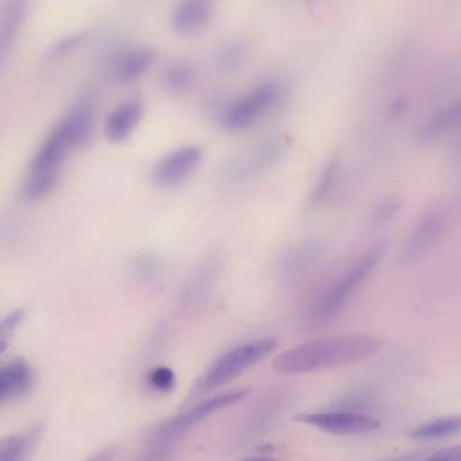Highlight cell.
Returning a JSON list of instances; mask_svg holds the SVG:
<instances>
[{
    "label": "cell",
    "instance_id": "cell-1",
    "mask_svg": "<svg viewBox=\"0 0 461 461\" xmlns=\"http://www.w3.org/2000/svg\"><path fill=\"white\" fill-rule=\"evenodd\" d=\"M94 122L91 103H78L46 135L24 173L22 194L27 200L43 199L54 191L70 154L91 138Z\"/></svg>",
    "mask_w": 461,
    "mask_h": 461
},
{
    "label": "cell",
    "instance_id": "cell-2",
    "mask_svg": "<svg viewBox=\"0 0 461 461\" xmlns=\"http://www.w3.org/2000/svg\"><path fill=\"white\" fill-rule=\"evenodd\" d=\"M383 348V340L371 333H344L306 341L287 349L273 360L281 375H303L344 367L370 359Z\"/></svg>",
    "mask_w": 461,
    "mask_h": 461
},
{
    "label": "cell",
    "instance_id": "cell-3",
    "mask_svg": "<svg viewBox=\"0 0 461 461\" xmlns=\"http://www.w3.org/2000/svg\"><path fill=\"white\" fill-rule=\"evenodd\" d=\"M386 254L383 246H375L359 258L343 276L321 293L309 306L305 322L310 328L330 324L355 297L360 287L370 279Z\"/></svg>",
    "mask_w": 461,
    "mask_h": 461
},
{
    "label": "cell",
    "instance_id": "cell-4",
    "mask_svg": "<svg viewBox=\"0 0 461 461\" xmlns=\"http://www.w3.org/2000/svg\"><path fill=\"white\" fill-rule=\"evenodd\" d=\"M278 339L272 336L244 341L219 355L198 379L197 389L200 393L211 392L217 387L229 384L233 379L254 367L257 363L272 354L278 348Z\"/></svg>",
    "mask_w": 461,
    "mask_h": 461
},
{
    "label": "cell",
    "instance_id": "cell-5",
    "mask_svg": "<svg viewBox=\"0 0 461 461\" xmlns=\"http://www.w3.org/2000/svg\"><path fill=\"white\" fill-rule=\"evenodd\" d=\"M279 99L281 88L275 83L259 84L222 108L219 124L226 131H245L268 115L276 107Z\"/></svg>",
    "mask_w": 461,
    "mask_h": 461
},
{
    "label": "cell",
    "instance_id": "cell-6",
    "mask_svg": "<svg viewBox=\"0 0 461 461\" xmlns=\"http://www.w3.org/2000/svg\"><path fill=\"white\" fill-rule=\"evenodd\" d=\"M448 215L441 207L429 208L414 224L400 252V262L411 266L424 259L446 235Z\"/></svg>",
    "mask_w": 461,
    "mask_h": 461
},
{
    "label": "cell",
    "instance_id": "cell-7",
    "mask_svg": "<svg viewBox=\"0 0 461 461\" xmlns=\"http://www.w3.org/2000/svg\"><path fill=\"white\" fill-rule=\"evenodd\" d=\"M222 262L219 255L205 258L189 276L181 289L179 303L184 313L194 314L205 309L213 300L214 293L221 281Z\"/></svg>",
    "mask_w": 461,
    "mask_h": 461
},
{
    "label": "cell",
    "instance_id": "cell-8",
    "mask_svg": "<svg viewBox=\"0 0 461 461\" xmlns=\"http://www.w3.org/2000/svg\"><path fill=\"white\" fill-rule=\"evenodd\" d=\"M284 140L281 138L264 140L256 148L233 159L225 169L222 180L226 188H238L248 184L254 176L278 161L283 154Z\"/></svg>",
    "mask_w": 461,
    "mask_h": 461
},
{
    "label": "cell",
    "instance_id": "cell-9",
    "mask_svg": "<svg viewBox=\"0 0 461 461\" xmlns=\"http://www.w3.org/2000/svg\"><path fill=\"white\" fill-rule=\"evenodd\" d=\"M203 161V149L198 145H184L170 151L152 167L151 178L154 185L172 189L183 185L199 169Z\"/></svg>",
    "mask_w": 461,
    "mask_h": 461
},
{
    "label": "cell",
    "instance_id": "cell-10",
    "mask_svg": "<svg viewBox=\"0 0 461 461\" xmlns=\"http://www.w3.org/2000/svg\"><path fill=\"white\" fill-rule=\"evenodd\" d=\"M248 390H232V392L221 393L216 397L208 398L203 401L199 405L183 411L179 416L168 420L164 424L160 425L154 429L153 438L157 440H167V438H175L180 433L186 432L189 428L197 425L198 422L203 421L206 417L222 411V409L229 408L235 403L240 402L241 400L248 395Z\"/></svg>",
    "mask_w": 461,
    "mask_h": 461
},
{
    "label": "cell",
    "instance_id": "cell-11",
    "mask_svg": "<svg viewBox=\"0 0 461 461\" xmlns=\"http://www.w3.org/2000/svg\"><path fill=\"white\" fill-rule=\"evenodd\" d=\"M297 421L338 436L365 435L381 428L378 420L348 411L300 414L297 416Z\"/></svg>",
    "mask_w": 461,
    "mask_h": 461
},
{
    "label": "cell",
    "instance_id": "cell-12",
    "mask_svg": "<svg viewBox=\"0 0 461 461\" xmlns=\"http://www.w3.org/2000/svg\"><path fill=\"white\" fill-rule=\"evenodd\" d=\"M211 16L210 0H180L171 14V26L176 34L192 37L207 26Z\"/></svg>",
    "mask_w": 461,
    "mask_h": 461
},
{
    "label": "cell",
    "instance_id": "cell-13",
    "mask_svg": "<svg viewBox=\"0 0 461 461\" xmlns=\"http://www.w3.org/2000/svg\"><path fill=\"white\" fill-rule=\"evenodd\" d=\"M143 103L138 97L126 100L111 111L106 119L105 134L110 142L121 143L129 140L143 121Z\"/></svg>",
    "mask_w": 461,
    "mask_h": 461
},
{
    "label": "cell",
    "instance_id": "cell-14",
    "mask_svg": "<svg viewBox=\"0 0 461 461\" xmlns=\"http://www.w3.org/2000/svg\"><path fill=\"white\" fill-rule=\"evenodd\" d=\"M324 252L318 240H306L287 249L279 262V276L281 278H295L310 270Z\"/></svg>",
    "mask_w": 461,
    "mask_h": 461
},
{
    "label": "cell",
    "instance_id": "cell-15",
    "mask_svg": "<svg viewBox=\"0 0 461 461\" xmlns=\"http://www.w3.org/2000/svg\"><path fill=\"white\" fill-rule=\"evenodd\" d=\"M32 367L24 360H11L0 371V401L8 402L23 397L32 389Z\"/></svg>",
    "mask_w": 461,
    "mask_h": 461
},
{
    "label": "cell",
    "instance_id": "cell-16",
    "mask_svg": "<svg viewBox=\"0 0 461 461\" xmlns=\"http://www.w3.org/2000/svg\"><path fill=\"white\" fill-rule=\"evenodd\" d=\"M461 127V99L430 116L420 130L422 142H435Z\"/></svg>",
    "mask_w": 461,
    "mask_h": 461
},
{
    "label": "cell",
    "instance_id": "cell-17",
    "mask_svg": "<svg viewBox=\"0 0 461 461\" xmlns=\"http://www.w3.org/2000/svg\"><path fill=\"white\" fill-rule=\"evenodd\" d=\"M27 0H5L3 5L2 26H0V51L2 59L13 48L19 35L22 23L26 18Z\"/></svg>",
    "mask_w": 461,
    "mask_h": 461
},
{
    "label": "cell",
    "instance_id": "cell-18",
    "mask_svg": "<svg viewBox=\"0 0 461 461\" xmlns=\"http://www.w3.org/2000/svg\"><path fill=\"white\" fill-rule=\"evenodd\" d=\"M154 61V51L148 48L133 49L127 51L115 65V78L118 83L129 84L138 80Z\"/></svg>",
    "mask_w": 461,
    "mask_h": 461
},
{
    "label": "cell",
    "instance_id": "cell-19",
    "mask_svg": "<svg viewBox=\"0 0 461 461\" xmlns=\"http://www.w3.org/2000/svg\"><path fill=\"white\" fill-rule=\"evenodd\" d=\"M41 428L34 427L2 441L0 461H26L40 438Z\"/></svg>",
    "mask_w": 461,
    "mask_h": 461
},
{
    "label": "cell",
    "instance_id": "cell-20",
    "mask_svg": "<svg viewBox=\"0 0 461 461\" xmlns=\"http://www.w3.org/2000/svg\"><path fill=\"white\" fill-rule=\"evenodd\" d=\"M164 270V260L156 252H140L130 263V274L140 284H151L156 281L162 276Z\"/></svg>",
    "mask_w": 461,
    "mask_h": 461
},
{
    "label": "cell",
    "instance_id": "cell-21",
    "mask_svg": "<svg viewBox=\"0 0 461 461\" xmlns=\"http://www.w3.org/2000/svg\"><path fill=\"white\" fill-rule=\"evenodd\" d=\"M338 176H340V162L333 158L325 165L311 192L310 203L311 208L322 207L325 203L329 202L337 185Z\"/></svg>",
    "mask_w": 461,
    "mask_h": 461
},
{
    "label": "cell",
    "instance_id": "cell-22",
    "mask_svg": "<svg viewBox=\"0 0 461 461\" xmlns=\"http://www.w3.org/2000/svg\"><path fill=\"white\" fill-rule=\"evenodd\" d=\"M461 433V416L444 417L414 428L410 436L417 440H433Z\"/></svg>",
    "mask_w": 461,
    "mask_h": 461
},
{
    "label": "cell",
    "instance_id": "cell-23",
    "mask_svg": "<svg viewBox=\"0 0 461 461\" xmlns=\"http://www.w3.org/2000/svg\"><path fill=\"white\" fill-rule=\"evenodd\" d=\"M194 68L189 64H186V62L172 65V67L165 72L164 76L165 86H167L171 92H175V94H183V92L189 91L192 84H194Z\"/></svg>",
    "mask_w": 461,
    "mask_h": 461
},
{
    "label": "cell",
    "instance_id": "cell-24",
    "mask_svg": "<svg viewBox=\"0 0 461 461\" xmlns=\"http://www.w3.org/2000/svg\"><path fill=\"white\" fill-rule=\"evenodd\" d=\"M148 382L157 392L168 393L175 387V373L170 367L160 366L149 373Z\"/></svg>",
    "mask_w": 461,
    "mask_h": 461
},
{
    "label": "cell",
    "instance_id": "cell-25",
    "mask_svg": "<svg viewBox=\"0 0 461 461\" xmlns=\"http://www.w3.org/2000/svg\"><path fill=\"white\" fill-rule=\"evenodd\" d=\"M401 211V203L395 199L382 200L373 210V221L376 224L389 223Z\"/></svg>",
    "mask_w": 461,
    "mask_h": 461
},
{
    "label": "cell",
    "instance_id": "cell-26",
    "mask_svg": "<svg viewBox=\"0 0 461 461\" xmlns=\"http://www.w3.org/2000/svg\"><path fill=\"white\" fill-rule=\"evenodd\" d=\"M24 319V311L22 309H16V311L11 312L8 313L5 319L2 320V324H0V333H2V341L3 347H5V340L18 330L21 322L23 321Z\"/></svg>",
    "mask_w": 461,
    "mask_h": 461
},
{
    "label": "cell",
    "instance_id": "cell-27",
    "mask_svg": "<svg viewBox=\"0 0 461 461\" xmlns=\"http://www.w3.org/2000/svg\"><path fill=\"white\" fill-rule=\"evenodd\" d=\"M221 57L222 64L226 65V67H237L240 62H243L245 50H244L243 46L230 45L222 51Z\"/></svg>",
    "mask_w": 461,
    "mask_h": 461
},
{
    "label": "cell",
    "instance_id": "cell-28",
    "mask_svg": "<svg viewBox=\"0 0 461 461\" xmlns=\"http://www.w3.org/2000/svg\"><path fill=\"white\" fill-rule=\"evenodd\" d=\"M422 461H461V446L451 447L436 452Z\"/></svg>",
    "mask_w": 461,
    "mask_h": 461
},
{
    "label": "cell",
    "instance_id": "cell-29",
    "mask_svg": "<svg viewBox=\"0 0 461 461\" xmlns=\"http://www.w3.org/2000/svg\"><path fill=\"white\" fill-rule=\"evenodd\" d=\"M116 455H118L116 447H108V448L102 449V451L92 455V456L86 461H114L115 460Z\"/></svg>",
    "mask_w": 461,
    "mask_h": 461
},
{
    "label": "cell",
    "instance_id": "cell-30",
    "mask_svg": "<svg viewBox=\"0 0 461 461\" xmlns=\"http://www.w3.org/2000/svg\"><path fill=\"white\" fill-rule=\"evenodd\" d=\"M424 454L422 452H411V454L402 455V456L394 457L386 461H422Z\"/></svg>",
    "mask_w": 461,
    "mask_h": 461
},
{
    "label": "cell",
    "instance_id": "cell-31",
    "mask_svg": "<svg viewBox=\"0 0 461 461\" xmlns=\"http://www.w3.org/2000/svg\"><path fill=\"white\" fill-rule=\"evenodd\" d=\"M244 461H275V460H271V459H260V457H256V459H248V460H244Z\"/></svg>",
    "mask_w": 461,
    "mask_h": 461
},
{
    "label": "cell",
    "instance_id": "cell-32",
    "mask_svg": "<svg viewBox=\"0 0 461 461\" xmlns=\"http://www.w3.org/2000/svg\"><path fill=\"white\" fill-rule=\"evenodd\" d=\"M457 153H459V156L461 158V140H460L459 145H457Z\"/></svg>",
    "mask_w": 461,
    "mask_h": 461
}]
</instances>
